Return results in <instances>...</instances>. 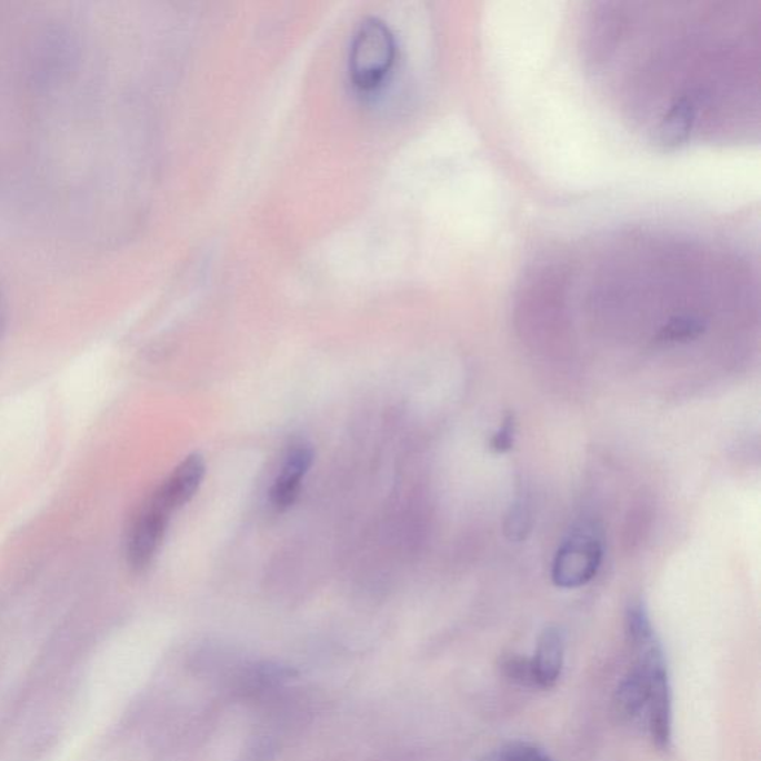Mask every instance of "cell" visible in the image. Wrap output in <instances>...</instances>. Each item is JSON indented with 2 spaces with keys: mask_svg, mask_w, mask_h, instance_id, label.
<instances>
[{
  "mask_svg": "<svg viewBox=\"0 0 761 761\" xmlns=\"http://www.w3.org/2000/svg\"><path fill=\"white\" fill-rule=\"evenodd\" d=\"M398 60L393 30L377 17H368L356 29L349 52V74L363 92L378 90L389 78Z\"/></svg>",
  "mask_w": 761,
  "mask_h": 761,
  "instance_id": "obj_1",
  "label": "cell"
},
{
  "mask_svg": "<svg viewBox=\"0 0 761 761\" xmlns=\"http://www.w3.org/2000/svg\"><path fill=\"white\" fill-rule=\"evenodd\" d=\"M601 562L600 540L587 532H575L561 544L553 558V583L562 589L582 588L595 578Z\"/></svg>",
  "mask_w": 761,
  "mask_h": 761,
  "instance_id": "obj_2",
  "label": "cell"
},
{
  "mask_svg": "<svg viewBox=\"0 0 761 761\" xmlns=\"http://www.w3.org/2000/svg\"><path fill=\"white\" fill-rule=\"evenodd\" d=\"M171 513L149 499L140 509L127 537V561L134 571H144L156 560L169 528Z\"/></svg>",
  "mask_w": 761,
  "mask_h": 761,
  "instance_id": "obj_3",
  "label": "cell"
},
{
  "mask_svg": "<svg viewBox=\"0 0 761 761\" xmlns=\"http://www.w3.org/2000/svg\"><path fill=\"white\" fill-rule=\"evenodd\" d=\"M645 719L654 747L659 751H670L672 747V693L667 662L654 670Z\"/></svg>",
  "mask_w": 761,
  "mask_h": 761,
  "instance_id": "obj_4",
  "label": "cell"
},
{
  "mask_svg": "<svg viewBox=\"0 0 761 761\" xmlns=\"http://www.w3.org/2000/svg\"><path fill=\"white\" fill-rule=\"evenodd\" d=\"M206 474V464L201 455L193 454L184 459L166 479L164 483L151 497L167 512L173 513L183 508L197 494Z\"/></svg>",
  "mask_w": 761,
  "mask_h": 761,
  "instance_id": "obj_5",
  "label": "cell"
},
{
  "mask_svg": "<svg viewBox=\"0 0 761 761\" xmlns=\"http://www.w3.org/2000/svg\"><path fill=\"white\" fill-rule=\"evenodd\" d=\"M312 460H314V451L308 445H297L284 457L283 465L270 491L271 504L280 512L289 509L297 501L302 479L310 470Z\"/></svg>",
  "mask_w": 761,
  "mask_h": 761,
  "instance_id": "obj_6",
  "label": "cell"
},
{
  "mask_svg": "<svg viewBox=\"0 0 761 761\" xmlns=\"http://www.w3.org/2000/svg\"><path fill=\"white\" fill-rule=\"evenodd\" d=\"M564 635L560 629H544L537 644L535 657L531 659L537 688L551 689L558 683L564 668Z\"/></svg>",
  "mask_w": 761,
  "mask_h": 761,
  "instance_id": "obj_7",
  "label": "cell"
},
{
  "mask_svg": "<svg viewBox=\"0 0 761 761\" xmlns=\"http://www.w3.org/2000/svg\"><path fill=\"white\" fill-rule=\"evenodd\" d=\"M294 672L277 663H257L237 675L234 689L240 698L262 699L283 688Z\"/></svg>",
  "mask_w": 761,
  "mask_h": 761,
  "instance_id": "obj_8",
  "label": "cell"
},
{
  "mask_svg": "<svg viewBox=\"0 0 761 761\" xmlns=\"http://www.w3.org/2000/svg\"><path fill=\"white\" fill-rule=\"evenodd\" d=\"M624 629H627L629 642L635 650L649 644L657 638L650 615L641 601H633L629 604L627 615H624Z\"/></svg>",
  "mask_w": 761,
  "mask_h": 761,
  "instance_id": "obj_9",
  "label": "cell"
},
{
  "mask_svg": "<svg viewBox=\"0 0 761 761\" xmlns=\"http://www.w3.org/2000/svg\"><path fill=\"white\" fill-rule=\"evenodd\" d=\"M501 671L505 679L521 685H535L534 674H532L531 659L510 654L500 663Z\"/></svg>",
  "mask_w": 761,
  "mask_h": 761,
  "instance_id": "obj_10",
  "label": "cell"
},
{
  "mask_svg": "<svg viewBox=\"0 0 761 761\" xmlns=\"http://www.w3.org/2000/svg\"><path fill=\"white\" fill-rule=\"evenodd\" d=\"M531 528V517L525 505L517 504L510 509L509 517L505 518L504 531L510 540L525 539Z\"/></svg>",
  "mask_w": 761,
  "mask_h": 761,
  "instance_id": "obj_11",
  "label": "cell"
},
{
  "mask_svg": "<svg viewBox=\"0 0 761 761\" xmlns=\"http://www.w3.org/2000/svg\"><path fill=\"white\" fill-rule=\"evenodd\" d=\"M274 754L276 743L271 738L262 737L254 739L237 761H272Z\"/></svg>",
  "mask_w": 761,
  "mask_h": 761,
  "instance_id": "obj_12",
  "label": "cell"
},
{
  "mask_svg": "<svg viewBox=\"0 0 761 761\" xmlns=\"http://www.w3.org/2000/svg\"><path fill=\"white\" fill-rule=\"evenodd\" d=\"M510 761H552L539 747L528 742H513L505 747Z\"/></svg>",
  "mask_w": 761,
  "mask_h": 761,
  "instance_id": "obj_13",
  "label": "cell"
},
{
  "mask_svg": "<svg viewBox=\"0 0 761 761\" xmlns=\"http://www.w3.org/2000/svg\"><path fill=\"white\" fill-rule=\"evenodd\" d=\"M514 441V421L513 417H509L501 425V429L497 431L494 438L491 439V450L497 452V454H504L512 450Z\"/></svg>",
  "mask_w": 761,
  "mask_h": 761,
  "instance_id": "obj_14",
  "label": "cell"
},
{
  "mask_svg": "<svg viewBox=\"0 0 761 761\" xmlns=\"http://www.w3.org/2000/svg\"><path fill=\"white\" fill-rule=\"evenodd\" d=\"M479 761H510V759L505 748H501V750L491 752V754L483 757V759Z\"/></svg>",
  "mask_w": 761,
  "mask_h": 761,
  "instance_id": "obj_15",
  "label": "cell"
},
{
  "mask_svg": "<svg viewBox=\"0 0 761 761\" xmlns=\"http://www.w3.org/2000/svg\"><path fill=\"white\" fill-rule=\"evenodd\" d=\"M3 326H6V306H3L2 294H0V333L3 331Z\"/></svg>",
  "mask_w": 761,
  "mask_h": 761,
  "instance_id": "obj_16",
  "label": "cell"
}]
</instances>
